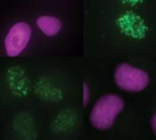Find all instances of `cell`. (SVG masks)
<instances>
[{"mask_svg": "<svg viewBox=\"0 0 156 140\" xmlns=\"http://www.w3.org/2000/svg\"><path fill=\"white\" fill-rule=\"evenodd\" d=\"M113 78L119 89L129 93L143 91L150 83V75L146 71L127 62L117 65L113 72Z\"/></svg>", "mask_w": 156, "mask_h": 140, "instance_id": "2", "label": "cell"}, {"mask_svg": "<svg viewBox=\"0 0 156 140\" xmlns=\"http://www.w3.org/2000/svg\"><path fill=\"white\" fill-rule=\"evenodd\" d=\"M37 26L45 35L54 37L61 30L62 22L54 16H40L37 18Z\"/></svg>", "mask_w": 156, "mask_h": 140, "instance_id": "4", "label": "cell"}, {"mask_svg": "<svg viewBox=\"0 0 156 140\" xmlns=\"http://www.w3.org/2000/svg\"><path fill=\"white\" fill-rule=\"evenodd\" d=\"M150 127H151L152 133H154L155 136H156V112L152 114V117H151V119H150Z\"/></svg>", "mask_w": 156, "mask_h": 140, "instance_id": "6", "label": "cell"}, {"mask_svg": "<svg viewBox=\"0 0 156 140\" xmlns=\"http://www.w3.org/2000/svg\"><path fill=\"white\" fill-rule=\"evenodd\" d=\"M32 29L27 22H17L9 29L5 40V52L10 57L18 56L28 45L30 39Z\"/></svg>", "mask_w": 156, "mask_h": 140, "instance_id": "3", "label": "cell"}, {"mask_svg": "<svg viewBox=\"0 0 156 140\" xmlns=\"http://www.w3.org/2000/svg\"><path fill=\"white\" fill-rule=\"evenodd\" d=\"M90 99V90L87 83H83V105H87Z\"/></svg>", "mask_w": 156, "mask_h": 140, "instance_id": "5", "label": "cell"}, {"mask_svg": "<svg viewBox=\"0 0 156 140\" xmlns=\"http://www.w3.org/2000/svg\"><path fill=\"white\" fill-rule=\"evenodd\" d=\"M123 108L124 100L119 95L105 94L96 100L90 111V124L99 130H107L113 125L117 116L123 111Z\"/></svg>", "mask_w": 156, "mask_h": 140, "instance_id": "1", "label": "cell"}]
</instances>
